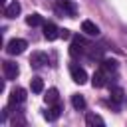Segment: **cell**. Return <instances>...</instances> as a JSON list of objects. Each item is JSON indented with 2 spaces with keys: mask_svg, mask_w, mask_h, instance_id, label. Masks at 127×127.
I'll return each instance as SVG.
<instances>
[{
  "mask_svg": "<svg viewBox=\"0 0 127 127\" xmlns=\"http://www.w3.org/2000/svg\"><path fill=\"white\" fill-rule=\"evenodd\" d=\"M26 48H28V42H26V40H22V38H14V40L8 42L6 52H8L10 56H20V54H24Z\"/></svg>",
  "mask_w": 127,
  "mask_h": 127,
  "instance_id": "cell-1",
  "label": "cell"
},
{
  "mask_svg": "<svg viewBox=\"0 0 127 127\" xmlns=\"http://www.w3.org/2000/svg\"><path fill=\"white\" fill-rule=\"evenodd\" d=\"M2 71H4V79H6V81H12V79H16V77H18L20 67H18V64H14V62L6 60V62H2Z\"/></svg>",
  "mask_w": 127,
  "mask_h": 127,
  "instance_id": "cell-2",
  "label": "cell"
},
{
  "mask_svg": "<svg viewBox=\"0 0 127 127\" xmlns=\"http://www.w3.org/2000/svg\"><path fill=\"white\" fill-rule=\"evenodd\" d=\"M24 101H26V89H24V87H16V89L10 91V97H8L10 107H18V105H22Z\"/></svg>",
  "mask_w": 127,
  "mask_h": 127,
  "instance_id": "cell-3",
  "label": "cell"
},
{
  "mask_svg": "<svg viewBox=\"0 0 127 127\" xmlns=\"http://www.w3.org/2000/svg\"><path fill=\"white\" fill-rule=\"evenodd\" d=\"M69 73H71V79H73L75 83H79V85L87 81V73H85V69L79 67L77 64H71V65H69Z\"/></svg>",
  "mask_w": 127,
  "mask_h": 127,
  "instance_id": "cell-4",
  "label": "cell"
},
{
  "mask_svg": "<svg viewBox=\"0 0 127 127\" xmlns=\"http://www.w3.org/2000/svg\"><path fill=\"white\" fill-rule=\"evenodd\" d=\"M44 38H46L48 42H54L56 38H60V28H58L54 22L44 24Z\"/></svg>",
  "mask_w": 127,
  "mask_h": 127,
  "instance_id": "cell-5",
  "label": "cell"
},
{
  "mask_svg": "<svg viewBox=\"0 0 127 127\" xmlns=\"http://www.w3.org/2000/svg\"><path fill=\"white\" fill-rule=\"evenodd\" d=\"M20 10H22L20 2H18V0H12V2L6 4V8H4V16H6V18H16V16L20 14Z\"/></svg>",
  "mask_w": 127,
  "mask_h": 127,
  "instance_id": "cell-6",
  "label": "cell"
},
{
  "mask_svg": "<svg viewBox=\"0 0 127 127\" xmlns=\"http://www.w3.org/2000/svg\"><path fill=\"white\" fill-rule=\"evenodd\" d=\"M85 125H87V127H103L105 121H103V117L97 115V113H87V115H85Z\"/></svg>",
  "mask_w": 127,
  "mask_h": 127,
  "instance_id": "cell-7",
  "label": "cell"
},
{
  "mask_svg": "<svg viewBox=\"0 0 127 127\" xmlns=\"http://www.w3.org/2000/svg\"><path fill=\"white\" fill-rule=\"evenodd\" d=\"M58 8H60L64 14H67L69 18L75 16V4H73L71 0H60V2H58Z\"/></svg>",
  "mask_w": 127,
  "mask_h": 127,
  "instance_id": "cell-8",
  "label": "cell"
},
{
  "mask_svg": "<svg viewBox=\"0 0 127 127\" xmlns=\"http://www.w3.org/2000/svg\"><path fill=\"white\" fill-rule=\"evenodd\" d=\"M30 64H32L34 67H42L44 64H48V54H44V52H34L32 58H30Z\"/></svg>",
  "mask_w": 127,
  "mask_h": 127,
  "instance_id": "cell-9",
  "label": "cell"
},
{
  "mask_svg": "<svg viewBox=\"0 0 127 127\" xmlns=\"http://www.w3.org/2000/svg\"><path fill=\"white\" fill-rule=\"evenodd\" d=\"M60 113H62V105H60V103H54V105L44 113V119H46V121H56V119L60 117Z\"/></svg>",
  "mask_w": 127,
  "mask_h": 127,
  "instance_id": "cell-10",
  "label": "cell"
},
{
  "mask_svg": "<svg viewBox=\"0 0 127 127\" xmlns=\"http://www.w3.org/2000/svg\"><path fill=\"white\" fill-rule=\"evenodd\" d=\"M81 32H85L87 36H97V34H99V28H97V24H93L91 20H83V22H81Z\"/></svg>",
  "mask_w": 127,
  "mask_h": 127,
  "instance_id": "cell-11",
  "label": "cell"
},
{
  "mask_svg": "<svg viewBox=\"0 0 127 127\" xmlns=\"http://www.w3.org/2000/svg\"><path fill=\"white\" fill-rule=\"evenodd\" d=\"M83 52H85L83 40H81V38H73V42H71V46H69V54H71V56H77V54H83Z\"/></svg>",
  "mask_w": 127,
  "mask_h": 127,
  "instance_id": "cell-12",
  "label": "cell"
},
{
  "mask_svg": "<svg viewBox=\"0 0 127 127\" xmlns=\"http://www.w3.org/2000/svg\"><path fill=\"white\" fill-rule=\"evenodd\" d=\"M91 85L93 87H103L105 85V71L103 69H99V71H95L91 75Z\"/></svg>",
  "mask_w": 127,
  "mask_h": 127,
  "instance_id": "cell-13",
  "label": "cell"
},
{
  "mask_svg": "<svg viewBox=\"0 0 127 127\" xmlns=\"http://www.w3.org/2000/svg\"><path fill=\"white\" fill-rule=\"evenodd\" d=\"M30 87H32V93H42L44 91V81H42V77H32L30 79Z\"/></svg>",
  "mask_w": 127,
  "mask_h": 127,
  "instance_id": "cell-14",
  "label": "cell"
},
{
  "mask_svg": "<svg viewBox=\"0 0 127 127\" xmlns=\"http://www.w3.org/2000/svg\"><path fill=\"white\" fill-rule=\"evenodd\" d=\"M71 105H73V109H85V97L83 95H79V93H73L71 95Z\"/></svg>",
  "mask_w": 127,
  "mask_h": 127,
  "instance_id": "cell-15",
  "label": "cell"
},
{
  "mask_svg": "<svg viewBox=\"0 0 127 127\" xmlns=\"http://www.w3.org/2000/svg\"><path fill=\"white\" fill-rule=\"evenodd\" d=\"M101 69H103L105 73L115 71V69H117V62H115V60H103V62H101Z\"/></svg>",
  "mask_w": 127,
  "mask_h": 127,
  "instance_id": "cell-16",
  "label": "cell"
},
{
  "mask_svg": "<svg viewBox=\"0 0 127 127\" xmlns=\"http://www.w3.org/2000/svg\"><path fill=\"white\" fill-rule=\"evenodd\" d=\"M44 99H46V103H56L58 101V89L56 87H50L48 93L44 95Z\"/></svg>",
  "mask_w": 127,
  "mask_h": 127,
  "instance_id": "cell-17",
  "label": "cell"
},
{
  "mask_svg": "<svg viewBox=\"0 0 127 127\" xmlns=\"http://www.w3.org/2000/svg\"><path fill=\"white\" fill-rule=\"evenodd\" d=\"M42 22H44V20H42L40 14H30V16L26 18V24H28V26H40Z\"/></svg>",
  "mask_w": 127,
  "mask_h": 127,
  "instance_id": "cell-18",
  "label": "cell"
},
{
  "mask_svg": "<svg viewBox=\"0 0 127 127\" xmlns=\"http://www.w3.org/2000/svg\"><path fill=\"white\" fill-rule=\"evenodd\" d=\"M111 99H113L115 103H119V101L123 99V89H121V87H113V89H111Z\"/></svg>",
  "mask_w": 127,
  "mask_h": 127,
  "instance_id": "cell-19",
  "label": "cell"
},
{
  "mask_svg": "<svg viewBox=\"0 0 127 127\" xmlns=\"http://www.w3.org/2000/svg\"><path fill=\"white\" fill-rule=\"evenodd\" d=\"M60 38L67 40V38H69V30H60Z\"/></svg>",
  "mask_w": 127,
  "mask_h": 127,
  "instance_id": "cell-20",
  "label": "cell"
}]
</instances>
